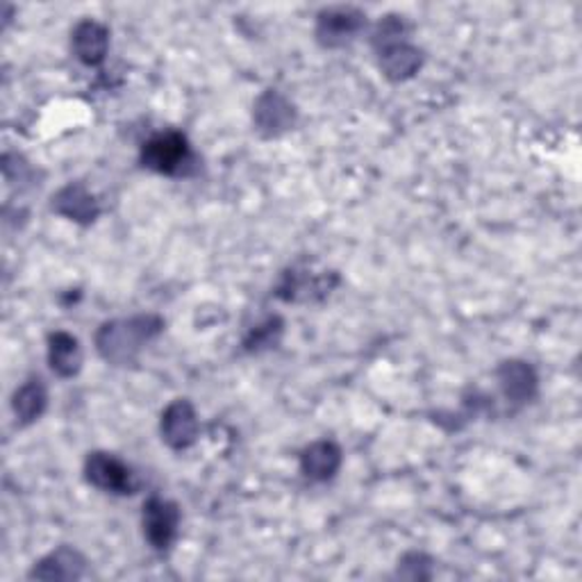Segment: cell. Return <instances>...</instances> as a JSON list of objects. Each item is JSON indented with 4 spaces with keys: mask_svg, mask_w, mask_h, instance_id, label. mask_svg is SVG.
<instances>
[{
    "mask_svg": "<svg viewBox=\"0 0 582 582\" xmlns=\"http://www.w3.org/2000/svg\"><path fill=\"white\" fill-rule=\"evenodd\" d=\"M160 315H135L128 319L105 321L94 336L99 355L112 366H128L137 360L141 349L164 332Z\"/></svg>",
    "mask_w": 582,
    "mask_h": 582,
    "instance_id": "cell-1",
    "label": "cell"
},
{
    "mask_svg": "<svg viewBox=\"0 0 582 582\" xmlns=\"http://www.w3.org/2000/svg\"><path fill=\"white\" fill-rule=\"evenodd\" d=\"M139 162L144 169L152 173L182 178V175H190L192 169L196 167V156L185 135L178 130H167V133L152 135L141 146Z\"/></svg>",
    "mask_w": 582,
    "mask_h": 582,
    "instance_id": "cell-2",
    "label": "cell"
},
{
    "mask_svg": "<svg viewBox=\"0 0 582 582\" xmlns=\"http://www.w3.org/2000/svg\"><path fill=\"white\" fill-rule=\"evenodd\" d=\"M84 480L105 494L130 497L137 494L139 480L135 471L112 453L94 450L84 459Z\"/></svg>",
    "mask_w": 582,
    "mask_h": 582,
    "instance_id": "cell-3",
    "label": "cell"
},
{
    "mask_svg": "<svg viewBox=\"0 0 582 582\" xmlns=\"http://www.w3.org/2000/svg\"><path fill=\"white\" fill-rule=\"evenodd\" d=\"M366 27V14L353 5H334L317 14L315 37L321 48L336 50L353 44Z\"/></svg>",
    "mask_w": 582,
    "mask_h": 582,
    "instance_id": "cell-4",
    "label": "cell"
},
{
    "mask_svg": "<svg viewBox=\"0 0 582 582\" xmlns=\"http://www.w3.org/2000/svg\"><path fill=\"white\" fill-rule=\"evenodd\" d=\"M296 121V105L278 89L262 91L253 105V126L266 139L283 137L285 133L294 130Z\"/></svg>",
    "mask_w": 582,
    "mask_h": 582,
    "instance_id": "cell-5",
    "label": "cell"
},
{
    "mask_svg": "<svg viewBox=\"0 0 582 582\" xmlns=\"http://www.w3.org/2000/svg\"><path fill=\"white\" fill-rule=\"evenodd\" d=\"M180 507L178 503L162 499V497H150L144 503L141 512V526H144V537L146 541L164 554L169 550L178 537L180 530Z\"/></svg>",
    "mask_w": 582,
    "mask_h": 582,
    "instance_id": "cell-6",
    "label": "cell"
},
{
    "mask_svg": "<svg viewBox=\"0 0 582 582\" xmlns=\"http://www.w3.org/2000/svg\"><path fill=\"white\" fill-rule=\"evenodd\" d=\"M160 433L164 444L173 450L192 448L201 435V421L192 401H187V398H175L173 403H169L162 412Z\"/></svg>",
    "mask_w": 582,
    "mask_h": 582,
    "instance_id": "cell-7",
    "label": "cell"
},
{
    "mask_svg": "<svg viewBox=\"0 0 582 582\" xmlns=\"http://www.w3.org/2000/svg\"><path fill=\"white\" fill-rule=\"evenodd\" d=\"M497 378H499L503 396L507 398V403L516 408L528 406L537 396L539 376L535 372V366L524 360L501 362V366L497 369Z\"/></svg>",
    "mask_w": 582,
    "mask_h": 582,
    "instance_id": "cell-8",
    "label": "cell"
},
{
    "mask_svg": "<svg viewBox=\"0 0 582 582\" xmlns=\"http://www.w3.org/2000/svg\"><path fill=\"white\" fill-rule=\"evenodd\" d=\"M71 50L84 67H101L110 50V30L96 19H82L71 30Z\"/></svg>",
    "mask_w": 582,
    "mask_h": 582,
    "instance_id": "cell-9",
    "label": "cell"
},
{
    "mask_svg": "<svg viewBox=\"0 0 582 582\" xmlns=\"http://www.w3.org/2000/svg\"><path fill=\"white\" fill-rule=\"evenodd\" d=\"M53 212L78 226H91L101 214V205L82 182H69L53 196Z\"/></svg>",
    "mask_w": 582,
    "mask_h": 582,
    "instance_id": "cell-10",
    "label": "cell"
},
{
    "mask_svg": "<svg viewBox=\"0 0 582 582\" xmlns=\"http://www.w3.org/2000/svg\"><path fill=\"white\" fill-rule=\"evenodd\" d=\"M340 283L334 273H321V275H310V271L292 269L283 273V281L275 289V296H281L283 300H312V298H323L328 296L334 285Z\"/></svg>",
    "mask_w": 582,
    "mask_h": 582,
    "instance_id": "cell-11",
    "label": "cell"
},
{
    "mask_svg": "<svg viewBox=\"0 0 582 582\" xmlns=\"http://www.w3.org/2000/svg\"><path fill=\"white\" fill-rule=\"evenodd\" d=\"M344 463V453L330 440L312 442L300 453V473L312 482H328L340 473Z\"/></svg>",
    "mask_w": 582,
    "mask_h": 582,
    "instance_id": "cell-12",
    "label": "cell"
},
{
    "mask_svg": "<svg viewBox=\"0 0 582 582\" xmlns=\"http://www.w3.org/2000/svg\"><path fill=\"white\" fill-rule=\"evenodd\" d=\"M87 558L73 546H59L53 554L42 558L30 578L37 580H80L87 573Z\"/></svg>",
    "mask_w": 582,
    "mask_h": 582,
    "instance_id": "cell-13",
    "label": "cell"
},
{
    "mask_svg": "<svg viewBox=\"0 0 582 582\" xmlns=\"http://www.w3.org/2000/svg\"><path fill=\"white\" fill-rule=\"evenodd\" d=\"M380 71L391 82H406L423 67V53L412 42H398L376 50Z\"/></svg>",
    "mask_w": 582,
    "mask_h": 582,
    "instance_id": "cell-14",
    "label": "cell"
},
{
    "mask_svg": "<svg viewBox=\"0 0 582 582\" xmlns=\"http://www.w3.org/2000/svg\"><path fill=\"white\" fill-rule=\"evenodd\" d=\"M82 346L78 336L65 330L48 334V364L59 378H73L82 369Z\"/></svg>",
    "mask_w": 582,
    "mask_h": 582,
    "instance_id": "cell-15",
    "label": "cell"
},
{
    "mask_svg": "<svg viewBox=\"0 0 582 582\" xmlns=\"http://www.w3.org/2000/svg\"><path fill=\"white\" fill-rule=\"evenodd\" d=\"M46 408H48V389L42 378L37 376L30 378L14 391L12 410L21 425H30V423L39 421Z\"/></svg>",
    "mask_w": 582,
    "mask_h": 582,
    "instance_id": "cell-16",
    "label": "cell"
},
{
    "mask_svg": "<svg viewBox=\"0 0 582 582\" xmlns=\"http://www.w3.org/2000/svg\"><path fill=\"white\" fill-rule=\"evenodd\" d=\"M410 35H412V25L406 21V16L387 14L374 27L372 46H374V50H380V48H387V46L398 44V42H410Z\"/></svg>",
    "mask_w": 582,
    "mask_h": 582,
    "instance_id": "cell-17",
    "label": "cell"
},
{
    "mask_svg": "<svg viewBox=\"0 0 582 582\" xmlns=\"http://www.w3.org/2000/svg\"><path fill=\"white\" fill-rule=\"evenodd\" d=\"M285 330V323L281 317H269L264 323H260L255 330L249 332L247 340H243V346H247L249 353H260L264 349H275L281 342Z\"/></svg>",
    "mask_w": 582,
    "mask_h": 582,
    "instance_id": "cell-18",
    "label": "cell"
},
{
    "mask_svg": "<svg viewBox=\"0 0 582 582\" xmlns=\"http://www.w3.org/2000/svg\"><path fill=\"white\" fill-rule=\"evenodd\" d=\"M433 560L425 554H408L398 562V575L410 580H431L433 578Z\"/></svg>",
    "mask_w": 582,
    "mask_h": 582,
    "instance_id": "cell-19",
    "label": "cell"
}]
</instances>
